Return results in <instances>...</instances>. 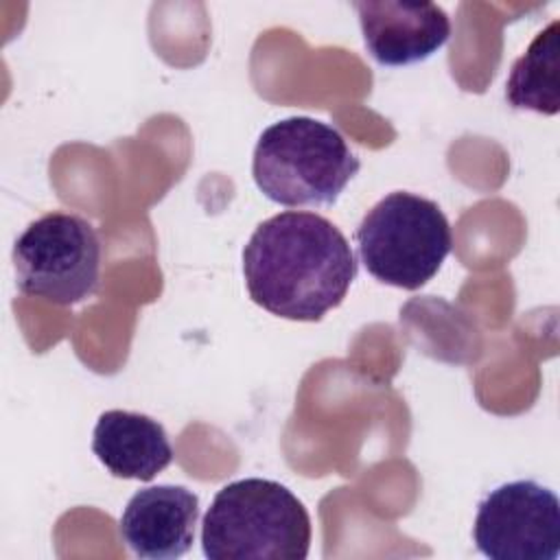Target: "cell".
I'll return each mask as SVG.
<instances>
[{
  "mask_svg": "<svg viewBox=\"0 0 560 560\" xmlns=\"http://www.w3.org/2000/svg\"><path fill=\"white\" fill-rule=\"evenodd\" d=\"M472 538L492 560H556L560 553L558 497L532 479L503 483L477 505Z\"/></svg>",
  "mask_w": 560,
  "mask_h": 560,
  "instance_id": "cell-6",
  "label": "cell"
},
{
  "mask_svg": "<svg viewBox=\"0 0 560 560\" xmlns=\"http://www.w3.org/2000/svg\"><path fill=\"white\" fill-rule=\"evenodd\" d=\"M92 451L120 479L151 481L173 462V446L164 427L151 416L109 409L98 416Z\"/></svg>",
  "mask_w": 560,
  "mask_h": 560,
  "instance_id": "cell-9",
  "label": "cell"
},
{
  "mask_svg": "<svg viewBox=\"0 0 560 560\" xmlns=\"http://www.w3.org/2000/svg\"><path fill=\"white\" fill-rule=\"evenodd\" d=\"M558 20L540 31L527 50L514 61L505 81V98L516 109H532L545 116L558 114Z\"/></svg>",
  "mask_w": 560,
  "mask_h": 560,
  "instance_id": "cell-10",
  "label": "cell"
},
{
  "mask_svg": "<svg viewBox=\"0 0 560 560\" xmlns=\"http://www.w3.org/2000/svg\"><path fill=\"white\" fill-rule=\"evenodd\" d=\"M359 166L343 136L311 116H289L269 125L252 158L260 192L287 208L332 206Z\"/></svg>",
  "mask_w": 560,
  "mask_h": 560,
  "instance_id": "cell-3",
  "label": "cell"
},
{
  "mask_svg": "<svg viewBox=\"0 0 560 560\" xmlns=\"http://www.w3.org/2000/svg\"><path fill=\"white\" fill-rule=\"evenodd\" d=\"M201 547L210 560H304L311 518L287 486L238 479L214 494L201 523Z\"/></svg>",
  "mask_w": 560,
  "mask_h": 560,
  "instance_id": "cell-2",
  "label": "cell"
},
{
  "mask_svg": "<svg viewBox=\"0 0 560 560\" xmlns=\"http://www.w3.org/2000/svg\"><path fill=\"white\" fill-rule=\"evenodd\" d=\"M370 57L389 68L429 59L451 37L446 11L433 2H352Z\"/></svg>",
  "mask_w": 560,
  "mask_h": 560,
  "instance_id": "cell-7",
  "label": "cell"
},
{
  "mask_svg": "<svg viewBox=\"0 0 560 560\" xmlns=\"http://www.w3.org/2000/svg\"><path fill=\"white\" fill-rule=\"evenodd\" d=\"M199 497L184 486L138 490L120 516V536L138 558L171 560L195 542Z\"/></svg>",
  "mask_w": 560,
  "mask_h": 560,
  "instance_id": "cell-8",
  "label": "cell"
},
{
  "mask_svg": "<svg viewBox=\"0 0 560 560\" xmlns=\"http://www.w3.org/2000/svg\"><path fill=\"white\" fill-rule=\"evenodd\" d=\"M359 258L378 282L416 291L451 254L453 234L440 206L396 190L374 203L354 232Z\"/></svg>",
  "mask_w": 560,
  "mask_h": 560,
  "instance_id": "cell-4",
  "label": "cell"
},
{
  "mask_svg": "<svg viewBox=\"0 0 560 560\" xmlns=\"http://www.w3.org/2000/svg\"><path fill=\"white\" fill-rule=\"evenodd\" d=\"M15 284L24 295L59 306L92 298L101 282V241L92 223L70 212H48L13 243Z\"/></svg>",
  "mask_w": 560,
  "mask_h": 560,
  "instance_id": "cell-5",
  "label": "cell"
},
{
  "mask_svg": "<svg viewBox=\"0 0 560 560\" xmlns=\"http://www.w3.org/2000/svg\"><path fill=\"white\" fill-rule=\"evenodd\" d=\"M341 230L315 212L287 210L258 223L243 249L249 298L271 315L319 322L357 278Z\"/></svg>",
  "mask_w": 560,
  "mask_h": 560,
  "instance_id": "cell-1",
  "label": "cell"
}]
</instances>
